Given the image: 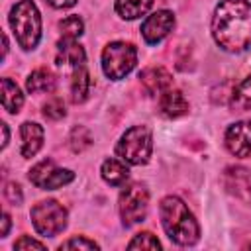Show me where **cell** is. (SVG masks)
<instances>
[{"label":"cell","instance_id":"obj_1","mask_svg":"<svg viewBox=\"0 0 251 251\" xmlns=\"http://www.w3.org/2000/svg\"><path fill=\"white\" fill-rule=\"evenodd\" d=\"M214 41L227 53H241L251 47V2L222 0L212 16Z\"/></svg>","mask_w":251,"mask_h":251},{"label":"cell","instance_id":"obj_2","mask_svg":"<svg viewBox=\"0 0 251 251\" xmlns=\"http://www.w3.org/2000/svg\"><path fill=\"white\" fill-rule=\"evenodd\" d=\"M159 216L169 239L176 245L188 247L200 239V226L178 196H165L159 204Z\"/></svg>","mask_w":251,"mask_h":251},{"label":"cell","instance_id":"obj_3","mask_svg":"<svg viewBox=\"0 0 251 251\" xmlns=\"http://www.w3.org/2000/svg\"><path fill=\"white\" fill-rule=\"evenodd\" d=\"M10 25L22 49H35L41 39V16L31 0H20L10 10Z\"/></svg>","mask_w":251,"mask_h":251},{"label":"cell","instance_id":"obj_4","mask_svg":"<svg viewBox=\"0 0 251 251\" xmlns=\"http://www.w3.org/2000/svg\"><path fill=\"white\" fill-rule=\"evenodd\" d=\"M153 151V135L147 126L126 129L116 145V155L127 165H145Z\"/></svg>","mask_w":251,"mask_h":251},{"label":"cell","instance_id":"obj_5","mask_svg":"<svg viewBox=\"0 0 251 251\" xmlns=\"http://www.w3.org/2000/svg\"><path fill=\"white\" fill-rule=\"evenodd\" d=\"M137 63V49L129 41H112L102 51V71L108 78L120 80L133 71Z\"/></svg>","mask_w":251,"mask_h":251},{"label":"cell","instance_id":"obj_6","mask_svg":"<svg viewBox=\"0 0 251 251\" xmlns=\"http://www.w3.org/2000/svg\"><path fill=\"white\" fill-rule=\"evenodd\" d=\"M31 224L37 233L45 237H55L67 227V210L57 200H41L37 202L31 212Z\"/></svg>","mask_w":251,"mask_h":251},{"label":"cell","instance_id":"obj_7","mask_svg":"<svg viewBox=\"0 0 251 251\" xmlns=\"http://www.w3.org/2000/svg\"><path fill=\"white\" fill-rule=\"evenodd\" d=\"M149 208V192L145 184L131 182L120 194V216L124 226H135L145 220Z\"/></svg>","mask_w":251,"mask_h":251},{"label":"cell","instance_id":"obj_8","mask_svg":"<svg viewBox=\"0 0 251 251\" xmlns=\"http://www.w3.org/2000/svg\"><path fill=\"white\" fill-rule=\"evenodd\" d=\"M27 176H29L31 184H35L37 188L55 190V188H61V186L69 184L75 178V173L69 171V169L57 167L55 161H51V159H43V161H39L37 165L31 167Z\"/></svg>","mask_w":251,"mask_h":251},{"label":"cell","instance_id":"obj_9","mask_svg":"<svg viewBox=\"0 0 251 251\" xmlns=\"http://www.w3.org/2000/svg\"><path fill=\"white\" fill-rule=\"evenodd\" d=\"M175 27V16L169 10H157L151 16H147L141 24V35L145 39V43L149 45H157L159 41H163Z\"/></svg>","mask_w":251,"mask_h":251},{"label":"cell","instance_id":"obj_10","mask_svg":"<svg viewBox=\"0 0 251 251\" xmlns=\"http://www.w3.org/2000/svg\"><path fill=\"white\" fill-rule=\"evenodd\" d=\"M226 147L235 157L251 155V120L235 122L226 131Z\"/></svg>","mask_w":251,"mask_h":251},{"label":"cell","instance_id":"obj_11","mask_svg":"<svg viewBox=\"0 0 251 251\" xmlns=\"http://www.w3.org/2000/svg\"><path fill=\"white\" fill-rule=\"evenodd\" d=\"M224 186L235 198H249V194H251V173L245 167L231 165L224 171Z\"/></svg>","mask_w":251,"mask_h":251},{"label":"cell","instance_id":"obj_12","mask_svg":"<svg viewBox=\"0 0 251 251\" xmlns=\"http://www.w3.org/2000/svg\"><path fill=\"white\" fill-rule=\"evenodd\" d=\"M139 80H141L143 88L147 90V94H161L171 88L173 75L165 67H149V69L141 71Z\"/></svg>","mask_w":251,"mask_h":251},{"label":"cell","instance_id":"obj_13","mask_svg":"<svg viewBox=\"0 0 251 251\" xmlns=\"http://www.w3.org/2000/svg\"><path fill=\"white\" fill-rule=\"evenodd\" d=\"M84 49L76 43V39L63 37L57 43V65L61 67H73V71L80 65H84Z\"/></svg>","mask_w":251,"mask_h":251},{"label":"cell","instance_id":"obj_14","mask_svg":"<svg viewBox=\"0 0 251 251\" xmlns=\"http://www.w3.org/2000/svg\"><path fill=\"white\" fill-rule=\"evenodd\" d=\"M22 135V157L29 159L37 155V151L43 145V127L35 122H24L20 127Z\"/></svg>","mask_w":251,"mask_h":251},{"label":"cell","instance_id":"obj_15","mask_svg":"<svg viewBox=\"0 0 251 251\" xmlns=\"http://www.w3.org/2000/svg\"><path fill=\"white\" fill-rule=\"evenodd\" d=\"M159 112L165 118H180L188 112V100L180 90H165L159 98Z\"/></svg>","mask_w":251,"mask_h":251},{"label":"cell","instance_id":"obj_16","mask_svg":"<svg viewBox=\"0 0 251 251\" xmlns=\"http://www.w3.org/2000/svg\"><path fill=\"white\" fill-rule=\"evenodd\" d=\"M88 92H90V75H88L86 67L80 65V67H76V69L73 71V80H71V100H73L75 104H80V102L86 100Z\"/></svg>","mask_w":251,"mask_h":251},{"label":"cell","instance_id":"obj_17","mask_svg":"<svg viewBox=\"0 0 251 251\" xmlns=\"http://www.w3.org/2000/svg\"><path fill=\"white\" fill-rule=\"evenodd\" d=\"M22 104H24V94H22L20 86L12 78L4 76L2 78V106H4V110L10 114H18Z\"/></svg>","mask_w":251,"mask_h":251},{"label":"cell","instance_id":"obj_18","mask_svg":"<svg viewBox=\"0 0 251 251\" xmlns=\"http://www.w3.org/2000/svg\"><path fill=\"white\" fill-rule=\"evenodd\" d=\"M100 173H102V178H104L108 184H112V186H122V184L129 178L127 167H126L122 161H118V159H106V161L102 163Z\"/></svg>","mask_w":251,"mask_h":251},{"label":"cell","instance_id":"obj_19","mask_svg":"<svg viewBox=\"0 0 251 251\" xmlns=\"http://www.w3.org/2000/svg\"><path fill=\"white\" fill-rule=\"evenodd\" d=\"M55 75L49 69H35L27 80H25V88L27 92L35 94V92H51L55 88Z\"/></svg>","mask_w":251,"mask_h":251},{"label":"cell","instance_id":"obj_20","mask_svg":"<svg viewBox=\"0 0 251 251\" xmlns=\"http://www.w3.org/2000/svg\"><path fill=\"white\" fill-rule=\"evenodd\" d=\"M153 0H116V12L124 20H137L149 12Z\"/></svg>","mask_w":251,"mask_h":251},{"label":"cell","instance_id":"obj_21","mask_svg":"<svg viewBox=\"0 0 251 251\" xmlns=\"http://www.w3.org/2000/svg\"><path fill=\"white\" fill-rule=\"evenodd\" d=\"M229 104L235 112H249L251 110V75L239 82V86L233 88Z\"/></svg>","mask_w":251,"mask_h":251},{"label":"cell","instance_id":"obj_22","mask_svg":"<svg viewBox=\"0 0 251 251\" xmlns=\"http://www.w3.org/2000/svg\"><path fill=\"white\" fill-rule=\"evenodd\" d=\"M69 145H71L73 153H82L84 149H88V147L92 145V135H90V131H88L86 127H82V126H76V127L71 131V135H69Z\"/></svg>","mask_w":251,"mask_h":251},{"label":"cell","instance_id":"obj_23","mask_svg":"<svg viewBox=\"0 0 251 251\" xmlns=\"http://www.w3.org/2000/svg\"><path fill=\"white\" fill-rule=\"evenodd\" d=\"M59 29L63 33V37H69V39H76L82 35L84 31V24L78 16H67L65 20L59 22Z\"/></svg>","mask_w":251,"mask_h":251},{"label":"cell","instance_id":"obj_24","mask_svg":"<svg viewBox=\"0 0 251 251\" xmlns=\"http://www.w3.org/2000/svg\"><path fill=\"white\" fill-rule=\"evenodd\" d=\"M65 114H67L65 102H63L59 96H53V98H49V100L43 104V116H45L47 120L57 122V120L65 118Z\"/></svg>","mask_w":251,"mask_h":251},{"label":"cell","instance_id":"obj_25","mask_svg":"<svg viewBox=\"0 0 251 251\" xmlns=\"http://www.w3.org/2000/svg\"><path fill=\"white\" fill-rule=\"evenodd\" d=\"M127 247L129 249H161V243L151 231H141L127 243Z\"/></svg>","mask_w":251,"mask_h":251},{"label":"cell","instance_id":"obj_26","mask_svg":"<svg viewBox=\"0 0 251 251\" xmlns=\"http://www.w3.org/2000/svg\"><path fill=\"white\" fill-rule=\"evenodd\" d=\"M59 249H98V243L86 237H71L59 245Z\"/></svg>","mask_w":251,"mask_h":251},{"label":"cell","instance_id":"obj_27","mask_svg":"<svg viewBox=\"0 0 251 251\" xmlns=\"http://www.w3.org/2000/svg\"><path fill=\"white\" fill-rule=\"evenodd\" d=\"M4 196L8 198V202H12V204H20V202H22V188H20V184H16V182H8L6 188H4Z\"/></svg>","mask_w":251,"mask_h":251},{"label":"cell","instance_id":"obj_28","mask_svg":"<svg viewBox=\"0 0 251 251\" xmlns=\"http://www.w3.org/2000/svg\"><path fill=\"white\" fill-rule=\"evenodd\" d=\"M14 249H45V245L41 241L31 239L29 235H24L14 243Z\"/></svg>","mask_w":251,"mask_h":251},{"label":"cell","instance_id":"obj_29","mask_svg":"<svg viewBox=\"0 0 251 251\" xmlns=\"http://www.w3.org/2000/svg\"><path fill=\"white\" fill-rule=\"evenodd\" d=\"M49 6H53V8H59V10H63V8H71V6H75L76 4V0H45Z\"/></svg>","mask_w":251,"mask_h":251},{"label":"cell","instance_id":"obj_30","mask_svg":"<svg viewBox=\"0 0 251 251\" xmlns=\"http://www.w3.org/2000/svg\"><path fill=\"white\" fill-rule=\"evenodd\" d=\"M8 229H10V214L4 212V216H2V231H0V237H6V235H8Z\"/></svg>","mask_w":251,"mask_h":251},{"label":"cell","instance_id":"obj_31","mask_svg":"<svg viewBox=\"0 0 251 251\" xmlns=\"http://www.w3.org/2000/svg\"><path fill=\"white\" fill-rule=\"evenodd\" d=\"M2 131H4V141H2V147H6V145H8V139H10V133H8V126H6V124H2Z\"/></svg>","mask_w":251,"mask_h":251},{"label":"cell","instance_id":"obj_32","mask_svg":"<svg viewBox=\"0 0 251 251\" xmlns=\"http://www.w3.org/2000/svg\"><path fill=\"white\" fill-rule=\"evenodd\" d=\"M2 37H4V57H6V53H8V37H6V33Z\"/></svg>","mask_w":251,"mask_h":251}]
</instances>
